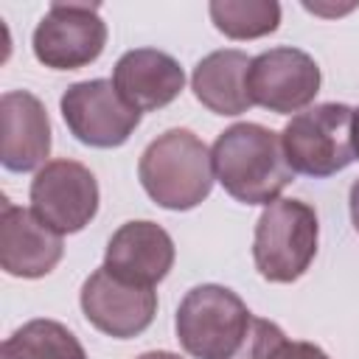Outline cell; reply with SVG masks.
<instances>
[{
  "label": "cell",
  "mask_w": 359,
  "mask_h": 359,
  "mask_svg": "<svg viewBox=\"0 0 359 359\" xmlns=\"http://www.w3.org/2000/svg\"><path fill=\"white\" fill-rule=\"evenodd\" d=\"M210 157L222 188L244 205H272L294 180L280 135L261 123L227 126L216 137Z\"/></svg>",
  "instance_id": "cell-1"
},
{
  "label": "cell",
  "mask_w": 359,
  "mask_h": 359,
  "mask_svg": "<svg viewBox=\"0 0 359 359\" xmlns=\"http://www.w3.org/2000/svg\"><path fill=\"white\" fill-rule=\"evenodd\" d=\"M137 177L160 208L191 210L210 196L216 174L210 149L191 129H168L143 149Z\"/></svg>",
  "instance_id": "cell-2"
},
{
  "label": "cell",
  "mask_w": 359,
  "mask_h": 359,
  "mask_svg": "<svg viewBox=\"0 0 359 359\" xmlns=\"http://www.w3.org/2000/svg\"><path fill=\"white\" fill-rule=\"evenodd\" d=\"M320 224L311 205L300 199H275L255 224L252 261L264 280L292 283L311 266L317 255Z\"/></svg>",
  "instance_id": "cell-3"
},
{
  "label": "cell",
  "mask_w": 359,
  "mask_h": 359,
  "mask_svg": "<svg viewBox=\"0 0 359 359\" xmlns=\"http://www.w3.org/2000/svg\"><path fill=\"white\" fill-rule=\"evenodd\" d=\"M247 303L227 286L202 283L185 292L174 328L182 351L194 359H230L250 328Z\"/></svg>",
  "instance_id": "cell-4"
},
{
  "label": "cell",
  "mask_w": 359,
  "mask_h": 359,
  "mask_svg": "<svg viewBox=\"0 0 359 359\" xmlns=\"http://www.w3.org/2000/svg\"><path fill=\"white\" fill-rule=\"evenodd\" d=\"M280 143L294 174L331 177L356 160L353 109L348 104H314L283 126Z\"/></svg>",
  "instance_id": "cell-5"
},
{
  "label": "cell",
  "mask_w": 359,
  "mask_h": 359,
  "mask_svg": "<svg viewBox=\"0 0 359 359\" xmlns=\"http://www.w3.org/2000/svg\"><path fill=\"white\" fill-rule=\"evenodd\" d=\"M59 109L70 135L93 149L123 146L140 123V112L107 79L70 84L59 98Z\"/></svg>",
  "instance_id": "cell-6"
},
{
  "label": "cell",
  "mask_w": 359,
  "mask_h": 359,
  "mask_svg": "<svg viewBox=\"0 0 359 359\" xmlns=\"http://www.w3.org/2000/svg\"><path fill=\"white\" fill-rule=\"evenodd\" d=\"M107 22L98 3H50L34 28V56L50 70H76L101 56Z\"/></svg>",
  "instance_id": "cell-7"
},
{
  "label": "cell",
  "mask_w": 359,
  "mask_h": 359,
  "mask_svg": "<svg viewBox=\"0 0 359 359\" xmlns=\"http://www.w3.org/2000/svg\"><path fill=\"white\" fill-rule=\"evenodd\" d=\"M31 210L56 233H79L98 213V182L76 160L45 163L31 182Z\"/></svg>",
  "instance_id": "cell-8"
},
{
  "label": "cell",
  "mask_w": 359,
  "mask_h": 359,
  "mask_svg": "<svg viewBox=\"0 0 359 359\" xmlns=\"http://www.w3.org/2000/svg\"><path fill=\"white\" fill-rule=\"evenodd\" d=\"M79 303L87 323L112 339H129L143 334L157 314L154 286L121 280L107 266L95 269L84 280Z\"/></svg>",
  "instance_id": "cell-9"
},
{
  "label": "cell",
  "mask_w": 359,
  "mask_h": 359,
  "mask_svg": "<svg viewBox=\"0 0 359 359\" xmlns=\"http://www.w3.org/2000/svg\"><path fill=\"white\" fill-rule=\"evenodd\" d=\"M247 90L252 104L269 112H300L320 93V67L306 50L272 48L250 62Z\"/></svg>",
  "instance_id": "cell-10"
},
{
  "label": "cell",
  "mask_w": 359,
  "mask_h": 359,
  "mask_svg": "<svg viewBox=\"0 0 359 359\" xmlns=\"http://www.w3.org/2000/svg\"><path fill=\"white\" fill-rule=\"evenodd\" d=\"M62 233L34 210L3 199L0 208V266L14 278H42L62 261Z\"/></svg>",
  "instance_id": "cell-11"
},
{
  "label": "cell",
  "mask_w": 359,
  "mask_h": 359,
  "mask_svg": "<svg viewBox=\"0 0 359 359\" xmlns=\"http://www.w3.org/2000/svg\"><path fill=\"white\" fill-rule=\"evenodd\" d=\"M104 266L121 280L154 286L174 266V241L154 222H126L112 233L104 250Z\"/></svg>",
  "instance_id": "cell-12"
},
{
  "label": "cell",
  "mask_w": 359,
  "mask_h": 359,
  "mask_svg": "<svg viewBox=\"0 0 359 359\" xmlns=\"http://www.w3.org/2000/svg\"><path fill=\"white\" fill-rule=\"evenodd\" d=\"M50 154V121L42 101L28 90L0 98V160L8 171H34Z\"/></svg>",
  "instance_id": "cell-13"
},
{
  "label": "cell",
  "mask_w": 359,
  "mask_h": 359,
  "mask_svg": "<svg viewBox=\"0 0 359 359\" xmlns=\"http://www.w3.org/2000/svg\"><path fill=\"white\" fill-rule=\"evenodd\" d=\"M112 84L137 112H154L168 107L182 93L185 73L165 50L135 48L115 62Z\"/></svg>",
  "instance_id": "cell-14"
},
{
  "label": "cell",
  "mask_w": 359,
  "mask_h": 359,
  "mask_svg": "<svg viewBox=\"0 0 359 359\" xmlns=\"http://www.w3.org/2000/svg\"><path fill=\"white\" fill-rule=\"evenodd\" d=\"M250 56L238 48L213 50L194 67L191 90L202 107H208L216 115H241L252 107L250 90H247V73H250Z\"/></svg>",
  "instance_id": "cell-15"
},
{
  "label": "cell",
  "mask_w": 359,
  "mask_h": 359,
  "mask_svg": "<svg viewBox=\"0 0 359 359\" xmlns=\"http://www.w3.org/2000/svg\"><path fill=\"white\" fill-rule=\"evenodd\" d=\"M0 359H87V353L67 325L28 320L3 342Z\"/></svg>",
  "instance_id": "cell-16"
},
{
  "label": "cell",
  "mask_w": 359,
  "mask_h": 359,
  "mask_svg": "<svg viewBox=\"0 0 359 359\" xmlns=\"http://www.w3.org/2000/svg\"><path fill=\"white\" fill-rule=\"evenodd\" d=\"M208 11L213 25L230 39H255L272 34L280 22L275 0H213Z\"/></svg>",
  "instance_id": "cell-17"
},
{
  "label": "cell",
  "mask_w": 359,
  "mask_h": 359,
  "mask_svg": "<svg viewBox=\"0 0 359 359\" xmlns=\"http://www.w3.org/2000/svg\"><path fill=\"white\" fill-rule=\"evenodd\" d=\"M283 342H286V334L280 331V325L264 317H252L241 345L230 359H272Z\"/></svg>",
  "instance_id": "cell-18"
},
{
  "label": "cell",
  "mask_w": 359,
  "mask_h": 359,
  "mask_svg": "<svg viewBox=\"0 0 359 359\" xmlns=\"http://www.w3.org/2000/svg\"><path fill=\"white\" fill-rule=\"evenodd\" d=\"M272 359H331L320 345L314 342H303V339H294V342H283Z\"/></svg>",
  "instance_id": "cell-19"
},
{
  "label": "cell",
  "mask_w": 359,
  "mask_h": 359,
  "mask_svg": "<svg viewBox=\"0 0 359 359\" xmlns=\"http://www.w3.org/2000/svg\"><path fill=\"white\" fill-rule=\"evenodd\" d=\"M351 222H353V227H356V233H359V180L351 185Z\"/></svg>",
  "instance_id": "cell-20"
},
{
  "label": "cell",
  "mask_w": 359,
  "mask_h": 359,
  "mask_svg": "<svg viewBox=\"0 0 359 359\" xmlns=\"http://www.w3.org/2000/svg\"><path fill=\"white\" fill-rule=\"evenodd\" d=\"M137 359H182V356L180 353H171V351H146Z\"/></svg>",
  "instance_id": "cell-21"
},
{
  "label": "cell",
  "mask_w": 359,
  "mask_h": 359,
  "mask_svg": "<svg viewBox=\"0 0 359 359\" xmlns=\"http://www.w3.org/2000/svg\"><path fill=\"white\" fill-rule=\"evenodd\" d=\"M353 149L359 157V109H353Z\"/></svg>",
  "instance_id": "cell-22"
}]
</instances>
